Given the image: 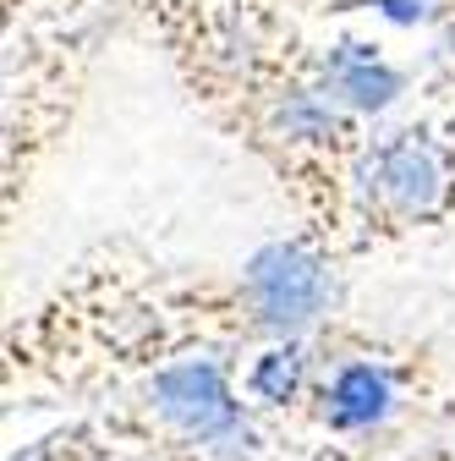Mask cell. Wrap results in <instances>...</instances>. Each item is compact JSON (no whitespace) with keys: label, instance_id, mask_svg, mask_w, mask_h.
Here are the masks:
<instances>
[{"label":"cell","instance_id":"5b68a950","mask_svg":"<svg viewBox=\"0 0 455 461\" xmlns=\"http://www.w3.org/2000/svg\"><path fill=\"white\" fill-rule=\"evenodd\" d=\"M335 88L357 104H384L395 94V72L384 61H373L362 44H346V55L335 61Z\"/></svg>","mask_w":455,"mask_h":461},{"label":"cell","instance_id":"8992f818","mask_svg":"<svg viewBox=\"0 0 455 461\" xmlns=\"http://www.w3.org/2000/svg\"><path fill=\"white\" fill-rule=\"evenodd\" d=\"M297 352H269L258 368H253V390L258 395H269V401H286L291 395V384H297Z\"/></svg>","mask_w":455,"mask_h":461},{"label":"cell","instance_id":"7a4b0ae2","mask_svg":"<svg viewBox=\"0 0 455 461\" xmlns=\"http://www.w3.org/2000/svg\"><path fill=\"white\" fill-rule=\"evenodd\" d=\"M154 401L170 423H182L192 439H225L236 434V401L219 384V374L209 363H187L154 379Z\"/></svg>","mask_w":455,"mask_h":461},{"label":"cell","instance_id":"3957f363","mask_svg":"<svg viewBox=\"0 0 455 461\" xmlns=\"http://www.w3.org/2000/svg\"><path fill=\"white\" fill-rule=\"evenodd\" d=\"M379 193L406 214H428L444 198V159L417 138L389 143L379 154Z\"/></svg>","mask_w":455,"mask_h":461},{"label":"cell","instance_id":"277c9868","mask_svg":"<svg viewBox=\"0 0 455 461\" xmlns=\"http://www.w3.org/2000/svg\"><path fill=\"white\" fill-rule=\"evenodd\" d=\"M329 423H340V429H362V423H373V418H384L389 412V384H384V374H373V368H346L335 384H329Z\"/></svg>","mask_w":455,"mask_h":461},{"label":"cell","instance_id":"6da1fadb","mask_svg":"<svg viewBox=\"0 0 455 461\" xmlns=\"http://www.w3.org/2000/svg\"><path fill=\"white\" fill-rule=\"evenodd\" d=\"M247 297L269 324H308L329 297V280L302 248H269L247 269Z\"/></svg>","mask_w":455,"mask_h":461}]
</instances>
